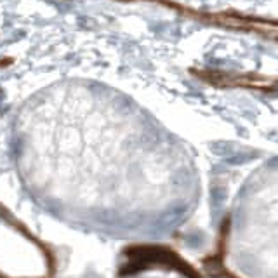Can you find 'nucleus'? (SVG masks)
<instances>
[{
    "mask_svg": "<svg viewBox=\"0 0 278 278\" xmlns=\"http://www.w3.org/2000/svg\"><path fill=\"white\" fill-rule=\"evenodd\" d=\"M125 264L122 266V275H132L136 271L146 270V268H169L176 270L179 273L186 275L188 278H202L190 264L184 259H181L174 250L167 247H153V245H143V247H131L125 250Z\"/></svg>",
    "mask_w": 278,
    "mask_h": 278,
    "instance_id": "f257e3e1",
    "label": "nucleus"
}]
</instances>
